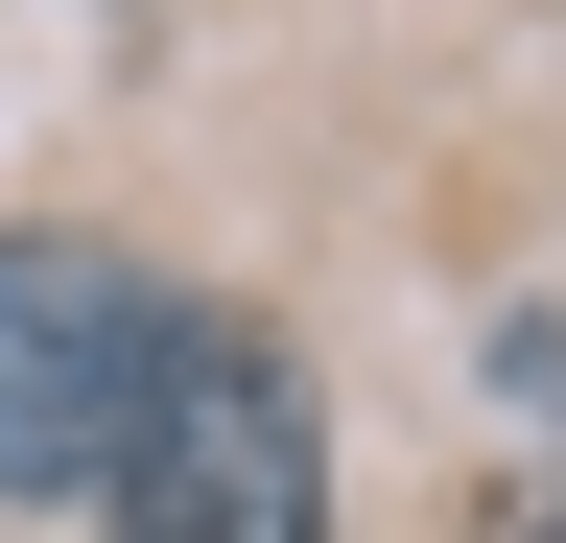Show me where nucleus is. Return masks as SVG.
<instances>
[{
    "mask_svg": "<svg viewBox=\"0 0 566 543\" xmlns=\"http://www.w3.org/2000/svg\"><path fill=\"white\" fill-rule=\"evenodd\" d=\"M166 284H142L118 237L24 213L0 237V497H95V472L142 449V401H166Z\"/></svg>",
    "mask_w": 566,
    "mask_h": 543,
    "instance_id": "nucleus-1",
    "label": "nucleus"
},
{
    "mask_svg": "<svg viewBox=\"0 0 566 543\" xmlns=\"http://www.w3.org/2000/svg\"><path fill=\"white\" fill-rule=\"evenodd\" d=\"M95 543H331V449L307 401H283L260 355H166V401H142V449L95 472Z\"/></svg>",
    "mask_w": 566,
    "mask_h": 543,
    "instance_id": "nucleus-2",
    "label": "nucleus"
},
{
    "mask_svg": "<svg viewBox=\"0 0 566 543\" xmlns=\"http://www.w3.org/2000/svg\"><path fill=\"white\" fill-rule=\"evenodd\" d=\"M495 401H543V426H566V307H520V331H495Z\"/></svg>",
    "mask_w": 566,
    "mask_h": 543,
    "instance_id": "nucleus-3",
    "label": "nucleus"
},
{
    "mask_svg": "<svg viewBox=\"0 0 566 543\" xmlns=\"http://www.w3.org/2000/svg\"><path fill=\"white\" fill-rule=\"evenodd\" d=\"M520 543H566V497H543V520H520Z\"/></svg>",
    "mask_w": 566,
    "mask_h": 543,
    "instance_id": "nucleus-4",
    "label": "nucleus"
}]
</instances>
